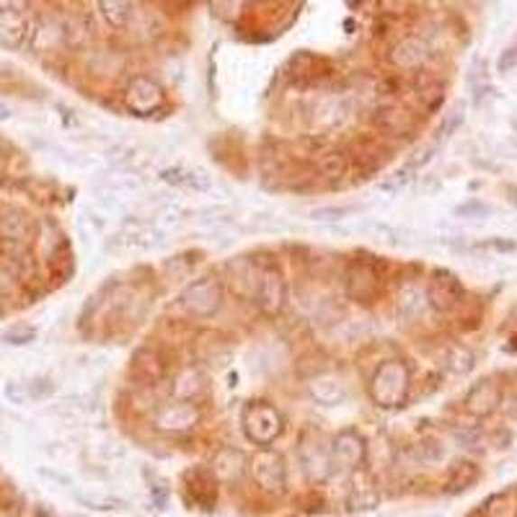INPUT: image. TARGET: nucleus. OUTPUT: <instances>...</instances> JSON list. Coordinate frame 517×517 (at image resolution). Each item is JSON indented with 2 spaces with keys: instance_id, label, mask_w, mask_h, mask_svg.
<instances>
[{
  "instance_id": "nucleus-7",
  "label": "nucleus",
  "mask_w": 517,
  "mask_h": 517,
  "mask_svg": "<svg viewBox=\"0 0 517 517\" xmlns=\"http://www.w3.org/2000/svg\"><path fill=\"white\" fill-rule=\"evenodd\" d=\"M163 98H166L163 97V88L155 83L153 78L148 76H134L127 83L125 94H122V101H125L127 112H133L137 116L155 115L161 109Z\"/></svg>"
},
{
  "instance_id": "nucleus-39",
  "label": "nucleus",
  "mask_w": 517,
  "mask_h": 517,
  "mask_svg": "<svg viewBox=\"0 0 517 517\" xmlns=\"http://www.w3.org/2000/svg\"><path fill=\"white\" fill-rule=\"evenodd\" d=\"M184 187H192V189H199V192H208L210 189V176L208 173H187L184 179Z\"/></svg>"
},
{
  "instance_id": "nucleus-29",
  "label": "nucleus",
  "mask_w": 517,
  "mask_h": 517,
  "mask_svg": "<svg viewBox=\"0 0 517 517\" xmlns=\"http://www.w3.org/2000/svg\"><path fill=\"white\" fill-rule=\"evenodd\" d=\"M34 339H37V328L32 324H14L11 328L3 331V342H5V345L23 346L32 345Z\"/></svg>"
},
{
  "instance_id": "nucleus-25",
  "label": "nucleus",
  "mask_w": 517,
  "mask_h": 517,
  "mask_svg": "<svg viewBox=\"0 0 517 517\" xmlns=\"http://www.w3.org/2000/svg\"><path fill=\"white\" fill-rule=\"evenodd\" d=\"M442 363H445V367H448L453 375H466V373H471V370H474V365H476V355H474L468 346L453 345V346H448V352H445Z\"/></svg>"
},
{
  "instance_id": "nucleus-42",
  "label": "nucleus",
  "mask_w": 517,
  "mask_h": 517,
  "mask_svg": "<svg viewBox=\"0 0 517 517\" xmlns=\"http://www.w3.org/2000/svg\"><path fill=\"white\" fill-rule=\"evenodd\" d=\"M458 215H486L489 212V208L486 205H481V202H468V205H463V208H458Z\"/></svg>"
},
{
  "instance_id": "nucleus-47",
  "label": "nucleus",
  "mask_w": 517,
  "mask_h": 517,
  "mask_svg": "<svg viewBox=\"0 0 517 517\" xmlns=\"http://www.w3.org/2000/svg\"><path fill=\"white\" fill-rule=\"evenodd\" d=\"M0 158H3V145H0Z\"/></svg>"
},
{
  "instance_id": "nucleus-3",
  "label": "nucleus",
  "mask_w": 517,
  "mask_h": 517,
  "mask_svg": "<svg viewBox=\"0 0 517 517\" xmlns=\"http://www.w3.org/2000/svg\"><path fill=\"white\" fill-rule=\"evenodd\" d=\"M179 306L194 319H210L223 306V282L215 280V277L194 280L192 285L181 290Z\"/></svg>"
},
{
  "instance_id": "nucleus-34",
  "label": "nucleus",
  "mask_w": 517,
  "mask_h": 517,
  "mask_svg": "<svg viewBox=\"0 0 517 517\" xmlns=\"http://www.w3.org/2000/svg\"><path fill=\"white\" fill-rule=\"evenodd\" d=\"M26 391H29V399H34V402H44L47 396H52V393H55V383H52L50 378H37V381H32V383L26 385Z\"/></svg>"
},
{
  "instance_id": "nucleus-38",
  "label": "nucleus",
  "mask_w": 517,
  "mask_h": 517,
  "mask_svg": "<svg viewBox=\"0 0 517 517\" xmlns=\"http://www.w3.org/2000/svg\"><path fill=\"white\" fill-rule=\"evenodd\" d=\"M463 125V104H456V109L448 115L445 125H442V134H453Z\"/></svg>"
},
{
  "instance_id": "nucleus-41",
  "label": "nucleus",
  "mask_w": 517,
  "mask_h": 517,
  "mask_svg": "<svg viewBox=\"0 0 517 517\" xmlns=\"http://www.w3.org/2000/svg\"><path fill=\"white\" fill-rule=\"evenodd\" d=\"M512 68H517V47L504 50L502 58H499V73H507V70H512Z\"/></svg>"
},
{
  "instance_id": "nucleus-5",
  "label": "nucleus",
  "mask_w": 517,
  "mask_h": 517,
  "mask_svg": "<svg viewBox=\"0 0 517 517\" xmlns=\"http://www.w3.org/2000/svg\"><path fill=\"white\" fill-rule=\"evenodd\" d=\"M345 288L352 300L370 306L381 295V277H378V272L370 262L355 259V262H349V267L345 272Z\"/></svg>"
},
{
  "instance_id": "nucleus-2",
  "label": "nucleus",
  "mask_w": 517,
  "mask_h": 517,
  "mask_svg": "<svg viewBox=\"0 0 517 517\" xmlns=\"http://www.w3.org/2000/svg\"><path fill=\"white\" fill-rule=\"evenodd\" d=\"M241 427H244V435L254 445L267 448L282 435L285 421H282V414L269 402H249L241 414Z\"/></svg>"
},
{
  "instance_id": "nucleus-24",
  "label": "nucleus",
  "mask_w": 517,
  "mask_h": 517,
  "mask_svg": "<svg viewBox=\"0 0 517 517\" xmlns=\"http://www.w3.org/2000/svg\"><path fill=\"white\" fill-rule=\"evenodd\" d=\"M424 292H421L417 285H406V288L399 292V300H396V313H399V319L402 321H411V319H417L421 313V308H424Z\"/></svg>"
},
{
  "instance_id": "nucleus-28",
  "label": "nucleus",
  "mask_w": 517,
  "mask_h": 517,
  "mask_svg": "<svg viewBox=\"0 0 517 517\" xmlns=\"http://www.w3.org/2000/svg\"><path fill=\"white\" fill-rule=\"evenodd\" d=\"M378 502H381V494L375 492V486H363V484H357V486L352 489V494H349V510H355V512H360V510H373V507H378Z\"/></svg>"
},
{
  "instance_id": "nucleus-43",
  "label": "nucleus",
  "mask_w": 517,
  "mask_h": 517,
  "mask_svg": "<svg viewBox=\"0 0 517 517\" xmlns=\"http://www.w3.org/2000/svg\"><path fill=\"white\" fill-rule=\"evenodd\" d=\"M161 179H163V181H169V184H184L187 173L179 171V169H169V171L161 173Z\"/></svg>"
},
{
  "instance_id": "nucleus-36",
  "label": "nucleus",
  "mask_w": 517,
  "mask_h": 517,
  "mask_svg": "<svg viewBox=\"0 0 517 517\" xmlns=\"http://www.w3.org/2000/svg\"><path fill=\"white\" fill-rule=\"evenodd\" d=\"M3 396L11 403H26L29 391H26V385L19 383V381H8V383L3 385Z\"/></svg>"
},
{
  "instance_id": "nucleus-31",
  "label": "nucleus",
  "mask_w": 517,
  "mask_h": 517,
  "mask_svg": "<svg viewBox=\"0 0 517 517\" xmlns=\"http://www.w3.org/2000/svg\"><path fill=\"white\" fill-rule=\"evenodd\" d=\"M484 515L486 517H517V507L510 494H497L486 502L484 507Z\"/></svg>"
},
{
  "instance_id": "nucleus-46",
  "label": "nucleus",
  "mask_w": 517,
  "mask_h": 517,
  "mask_svg": "<svg viewBox=\"0 0 517 517\" xmlns=\"http://www.w3.org/2000/svg\"><path fill=\"white\" fill-rule=\"evenodd\" d=\"M507 194H510V202H512V205L517 208V189L515 187H510V189H507Z\"/></svg>"
},
{
  "instance_id": "nucleus-22",
  "label": "nucleus",
  "mask_w": 517,
  "mask_h": 517,
  "mask_svg": "<svg viewBox=\"0 0 517 517\" xmlns=\"http://www.w3.org/2000/svg\"><path fill=\"white\" fill-rule=\"evenodd\" d=\"M308 391H310V396L316 402L324 403V406H337V403L345 402L346 396L345 385L339 383L337 378H331V375H319L316 381H310Z\"/></svg>"
},
{
  "instance_id": "nucleus-10",
  "label": "nucleus",
  "mask_w": 517,
  "mask_h": 517,
  "mask_svg": "<svg viewBox=\"0 0 517 517\" xmlns=\"http://www.w3.org/2000/svg\"><path fill=\"white\" fill-rule=\"evenodd\" d=\"M29 34V19L19 5H0V47L21 50Z\"/></svg>"
},
{
  "instance_id": "nucleus-17",
  "label": "nucleus",
  "mask_w": 517,
  "mask_h": 517,
  "mask_svg": "<svg viewBox=\"0 0 517 517\" xmlns=\"http://www.w3.org/2000/svg\"><path fill=\"white\" fill-rule=\"evenodd\" d=\"M32 37V50L39 55H47V52H55V47H65V34H62V26L55 21H39L34 26V32L29 34Z\"/></svg>"
},
{
  "instance_id": "nucleus-27",
  "label": "nucleus",
  "mask_w": 517,
  "mask_h": 517,
  "mask_svg": "<svg viewBox=\"0 0 517 517\" xmlns=\"http://www.w3.org/2000/svg\"><path fill=\"white\" fill-rule=\"evenodd\" d=\"M378 127L388 134H403L409 127V115H403L402 109H393V106H385L375 115Z\"/></svg>"
},
{
  "instance_id": "nucleus-44",
  "label": "nucleus",
  "mask_w": 517,
  "mask_h": 517,
  "mask_svg": "<svg viewBox=\"0 0 517 517\" xmlns=\"http://www.w3.org/2000/svg\"><path fill=\"white\" fill-rule=\"evenodd\" d=\"M39 474H42V476H47V479L58 481V484H62V486H70V479H68V476H62L60 471H50V468H39Z\"/></svg>"
},
{
  "instance_id": "nucleus-21",
  "label": "nucleus",
  "mask_w": 517,
  "mask_h": 517,
  "mask_svg": "<svg viewBox=\"0 0 517 517\" xmlns=\"http://www.w3.org/2000/svg\"><path fill=\"white\" fill-rule=\"evenodd\" d=\"M479 466L474 460H456L448 471V492L460 494L466 489H471L479 481Z\"/></svg>"
},
{
  "instance_id": "nucleus-32",
  "label": "nucleus",
  "mask_w": 517,
  "mask_h": 517,
  "mask_svg": "<svg viewBox=\"0 0 517 517\" xmlns=\"http://www.w3.org/2000/svg\"><path fill=\"white\" fill-rule=\"evenodd\" d=\"M363 233H367L370 238H375V241H388V244H393L396 241V230L393 226H388L383 220H365L363 223Z\"/></svg>"
},
{
  "instance_id": "nucleus-37",
  "label": "nucleus",
  "mask_w": 517,
  "mask_h": 517,
  "mask_svg": "<svg viewBox=\"0 0 517 517\" xmlns=\"http://www.w3.org/2000/svg\"><path fill=\"white\" fill-rule=\"evenodd\" d=\"M80 504H88V507H94V510H116L122 502L115 497H78Z\"/></svg>"
},
{
  "instance_id": "nucleus-26",
  "label": "nucleus",
  "mask_w": 517,
  "mask_h": 517,
  "mask_svg": "<svg viewBox=\"0 0 517 517\" xmlns=\"http://www.w3.org/2000/svg\"><path fill=\"white\" fill-rule=\"evenodd\" d=\"M238 474H244V456L238 450H220V456L215 458V476L233 481Z\"/></svg>"
},
{
  "instance_id": "nucleus-6",
  "label": "nucleus",
  "mask_w": 517,
  "mask_h": 517,
  "mask_svg": "<svg viewBox=\"0 0 517 517\" xmlns=\"http://www.w3.org/2000/svg\"><path fill=\"white\" fill-rule=\"evenodd\" d=\"M251 476L254 481L269 492V494H282L285 492V484H288V471H285V458L274 450H259L254 458H251Z\"/></svg>"
},
{
  "instance_id": "nucleus-11",
  "label": "nucleus",
  "mask_w": 517,
  "mask_h": 517,
  "mask_svg": "<svg viewBox=\"0 0 517 517\" xmlns=\"http://www.w3.org/2000/svg\"><path fill=\"white\" fill-rule=\"evenodd\" d=\"M331 463L334 466H345V468H357L363 466L367 456V445L363 435H357L355 429H346L342 435H337V440L331 442Z\"/></svg>"
},
{
  "instance_id": "nucleus-19",
  "label": "nucleus",
  "mask_w": 517,
  "mask_h": 517,
  "mask_svg": "<svg viewBox=\"0 0 517 517\" xmlns=\"http://www.w3.org/2000/svg\"><path fill=\"white\" fill-rule=\"evenodd\" d=\"M202 388H205V378H202L199 367H184L173 378V396H176V402L192 403L202 393Z\"/></svg>"
},
{
  "instance_id": "nucleus-20",
  "label": "nucleus",
  "mask_w": 517,
  "mask_h": 517,
  "mask_svg": "<svg viewBox=\"0 0 517 517\" xmlns=\"http://www.w3.org/2000/svg\"><path fill=\"white\" fill-rule=\"evenodd\" d=\"M313 171H316V176L328 179V181L345 179L346 171H349V155L345 151H326L313 161Z\"/></svg>"
},
{
  "instance_id": "nucleus-4",
  "label": "nucleus",
  "mask_w": 517,
  "mask_h": 517,
  "mask_svg": "<svg viewBox=\"0 0 517 517\" xmlns=\"http://www.w3.org/2000/svg\"><path fill=\"white\" fill-rule=\"evenodd\" d=\"M251 300L267 316H277L282 310V306H285V277H282V269L274 262L256 267V288H254Z\"/></svg>"
},
{
  "instance_id": "nucleus-9",
  "label": "nucleus",
  "mask_w": 517,
  "mask_h": 517,
  "mask_svg": "<svg viewBox=\"0 0 517 517\" xmlns=\"http://www.w3.org/2000/svg\"><path fill=\"white\" fill-rule=\"evenodd\" d=\"M197 420H199V411H197L194 403L173 402L155 411L153 424L155 429H161V432H189L197 424Z\"/></svg>"
},
{
  "instance_id": "nucleus-30",
  "label": "nucleus",
  "mask_w": 517,
  "mask_h": 517,
  "mask_svg": "<svg viewBox=\"0 0 517 517\" xmlns=\"http://www.w3.org/2000/svg\"><path fill=\"white\" fill-rule=\"evenodd\" d=\"M411 456L420 460V463L432 466V463H440L445 458V448L438 440H424L411 448Z\"/></svg>"
},
{
  "instance_id": "nucleus-40",
  "label": "nucleus",
  "mask_w": 517,
  "mask_h": 517,
  "mask_svg": "<svg viewBox=\"0 0 517 517\" xmlns=\"http://www.w3.org/2000/svg\"><path fill=\"white\" fill-rule=\"evenodd\" d=\"M432 153H435V145H427V148H420L417 153L409 158V163H406V169H420V166H424L429 158H432Z\"/></svg>"
},
{
  "instance_id": "nucleus-23",
  "label": "nucleus",
  "mask_w": 517,
  "mask_h": 517,
  "mask_svg": "<svg viewBox=\"0 0 517 517\" xmlns=\"http://www.w3.org/2000/svg\"><path fill=\"white\" fill-rule=\"evenodd\" d=\"M98 11H101L104 21H106L112 29H116V32L127 29L134 16L133 5L125 3V0H101V3H98Z\"/></svg>"
},
{
  "instance_id": "nucleus-8",
  "label": "nucleus",
  "mask_w": 517,
  "mask_h": 517,
  "mask_svg": "<svg viewBox=\"0 0 517 517\" xmlns=\"http://www.w3.org/2000/svg\"><path fill=\"white\" fill-rule=\"evenodd\" d=\"M424 298H427V303L435 308V310H453L463 300V285H460V280L453 272L435 269L429 274Z\"/></svg>"
},
{
  "instance_id": "nucleus-16",
  "label": "nucleus",
  "mask_w": 517,
  "mask_h": 517,
  "mask_svg": "<svg viewBox=\"0 0 517 517\" xmlns=\"http://www.w3.org/2000/svg\"><path fill=\"white\" fill-rule=\"evenodd\" d=\"M32 235V223L29 215L19 208H5L0 210V238L8 244H23Z\"/></svg>"
},
{
  "instance_id": "nucleus-13",
  "label": "nucleus",
  "mask_w": 517,
  "mask_h": 517,
  "mask_svg": "<svg viewBox=\"0 0 517 517\" xmlns=\"http://www.w3.org/2000/svg\"><path fill=\"white\" fill-rule=\"evenodd\" d=\"M499 402H502L499 385L494 381H479L466 396V411L474 417H486L497 409Z\"/></svg>"
},
{
  "instance_id": "nucleus-14",
  "label": "nucleus",
  "mask_w": 517,
  "mask_h": 517,
  "mask_svg": "<svg viewBox=\"0 0 517 517\" xmlns=\"http://www.w3.org/2000/svg\"><path fill=\"white\" fill-rule=\"evenodd\" d=\"M226 280L230 282V288L235 295H244V298H254V288H256V267L251 264L249 259L238 256V259H230L226 264Z\"/></svg>"
},
{
  "instance_id": "nucleus-12",
  "label": "nucleus",
  "mask_w": 517,
  "mask_h": 517,
  "mask_svg": "<svg viewBox=\"0 0 517 517\" xmlns=\"http://www.w3.org/2000/svg\"><path fill=\"white\" fill-rule=\"evenodd\" d=\"M429 58V47L420 37H403L388 52V62L399 70H420Z\"/></svg>"
},
{
  "instance_id": "nucleus-35",
  "label": "nucleus",
  "mask_w": 517,
  "mask_h": 517,
  "mask_svg": "<svg viewBox=\"0 0 517 517\" xmlns=\"http://www.w3.org/2000/svg\"><path fill=\"white\" fill-rule=\"evenodd\" d=\"M355 208H319V210L310 212V217L313 220H319V223H334V220H342L346 215H352Z\"/></svg>"
},
{
  "instance_id": "nucleus-1",
  "label": "nucleus",
  "mask_w": 517,
  "mask_h": 517,
  "mask_svg": "<svg viewBox=\"0 0 517 517\" xmlns=\"http://www.w3.org/2000/svg\"><path fill=\"white\" fill-rule=\"evenodd\" d=\"M409 396V367L402 360H388L370 378V399L383 406L396 409Z\"/></svg>"
},
{
  "instance_id": "nucleus-15",
  "label": "nucleus",
  "mask_w": 517,
  "mask_h": 517,
  "mask_svg": "<svg viewBox=\"0 0 517 517\" xmlns=\"http://www.w3.org/2000/svg\"><path fill=\"white\" fill-rule=\"evenodd\" d=\"M163 373H166V363L151 346H143V349H137L133 355V375L137 381L155 383V381L163 378Z\"/></svg>"
},
{
  "instance_id": "nucleus-18",
  "label": "nucleus",
  "mask_w": 517,
  "mask_h": 517,
  "mask_svg": "<svg viewBox=\"0 0 517 517\" xmlns=\"http://www.w3.org/2000/svg\"><path fill=\"white\" fill-rule=\"evenodd\" d=\"M300 460H303V468L313 481L326 479L331 471V453H326L319 442H306L300 448Z\"/></svg>"
},
{
  "instance_id": "nucleus-45",
  "label": "nucleus",
  "mask_w": 517,
  "mask_h": 517,
  "mask_svg": "<svg viewBox=\"0 0 517 517\" xmlns=\"http://www.w3.org/2000/svg\"><path fill=\"white\" fill-rule=\"evenodd\" d=\"M11 116H14V109L5 101H0V122H8Z\"/></svg>"
},
{
  "instance_id": "nucleus-33",
  "label": "nucleus",
  "mask_w": 517,
  "mask_h": 517,
  "mask_svg": "<svg viewBox=\"0 0 517 517\" xmlns=\"http://www.w3.org/2000/svg\"><path fill=\"white\" fill-rule=\"evenodd\" d=\"M187 259H189V254L171 256V259L166 262V274H169L171 280H181V277H187V274L194 269V262H187Z\"/></svg>"
}]
</instances>
